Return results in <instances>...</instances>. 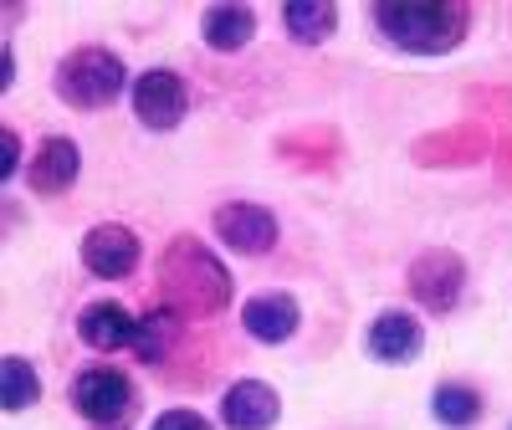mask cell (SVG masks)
<instances>
[{"instance_id": "obj_10", "label": "cell", "mask_w": 512, "mask_h": 430, "mask_svg": "<svg viewBox=\"0 0 512 430\" xmlns=\"http://www.w3.org/2000/svg\"><path fill=\"white\" fill-rule=\"evenodd\" d=\"M77 175H82V149L67 134H47V139L36 144L31 164H26V185L36 195H47V200L52 195H67L77 185Z\"/></svg>"}, {"instance_id": "obj_8", "label": "cell", "mask_w": 512, "mask_h": 430, "mask_svg": "<svg viewBox=\"0 0 512 430\" xmlns=\"http://www.w3.org/2000/svg\"><path fill=\"white\" fill-rule=\"evenodd\" d=\"M364 354H369L374 364H390V369L415 364V359L425 354V323H420L410 308H384V313L369 323V333H364Z\"/></svg>"}, {"instance_id": "obj_20", "label": "cell", "mask_w": 512, "mask_h": 430, "mask_svg": "<svg viewBox=\"0 0 512 430\" xmlns=\"http://www.w3.org/2000/svg\"><path fill=\"white\" fill-rule=\"evenodd\" d=\"M0 144H6V159H0V180H16V169H21V134H16V128H6V134H0Z\"/></svg>"}, {"instance_id": "obj_12", "label": "cell", "mask_w": 512, "mask_h": 430, "mask_svg": "<svg viewBox=\"0 0 512 430\" xmlns=\"http://www.w3.org/2000/svg\"><path fill=\"white\" fill-rule=\"evenodd\" d=\"M221 420L226 430H272L282 420V395L267 379H236L221 395Z\"/></svg>"}, {"instance_id": "obj_13", "label": "cell", "mask_w": 512, "mask_h": 430, "mask_svg": "<svg viewBox=\"0 0 512 430\" xmlns=\"http://www.w3.org/2000/svg\"><path fill=\"white\" fill-rule=\"evenodd\" d=\"M134 333H139V318L128 313L123 303H88L77 313V338L88 343L93 354H118V349H134Z\"/></svg>"}, {"instance_id": "obj_15", "label": "cell", "mask_w": 512, "mask_h": 430, "mask_svg": "<svg viewBox=\"0 0 512 430\" xmlns=\"http://www.w3.org/2000/svg\"><path fill=\"white\" fill-rule=\"evenodd\" d=\"M180 328H185V318L159 303L154 313L139 318V333H134V349H128V354H134L139 364H164L169 354L180 349Z\"/></svg>"}, {"instance_id": "obj_14", "label": "cell", "mask_w": 512, "mask_h": 430, "mask_svg": "<svg viewBox=\"0 0 512 430\" xmlns=\"http://www.w3.org/2000/svg\"><path fill=\"white\" fill-rule=\"evenodd\" d=\"M200 36H205V47L210 52H241L251 47V36H256V11L251 6H205L200 11Z\"/></svg>"}, {"instance_id": "obj_6", "label": "cell", "mask_w": 512, "mask_h": 430, "mask_svg": "<svg viewBox=\"0 0 512 430\" xmlns=\"http://www.w3.org/2000/svg\"><path fill=\"white\" fill-rule=\"evenodd\" d=\"M128 108H134L139 128H149V134H175L190 118V88H185L180 72L149 67V72L134 77V88H128Z\"/></svg>"}, {"instance_id": "obj_9", "label": "cell", "mask_w": 512, "mask_h": 430, "mask_svg": "<svg viewBox=\"0 0 512 430\" xmlns=\"http://www.w3.org/2000/svg\"><path fill=\"white\" fill-rule=\"evenodd\" d=\"M144 262V246L139 236L118 226V221H103L93 226L88 236H82V267H88L98 282H123V277H134V267Z\"/></svg>"}, {"instance_id": "obj_19", "label": "cell", "mask_w": 512, "mask_h": 430, "mask_svg": "<svg viewBox=\"0 0 512 430\" xmlns=\"http://www.w3.org/2000/svg\"><path fill=\"white\" fill-rule=\"evenodd\" d=\"M149 430H210V420H205L200 410H185V405H175V410H159Z\"/></svg>"}, {"instance_id": "obj_11", "label": "cell", "mask_w": 512, "mask_h": 430, "mask_svg": "<svg viewBox=\"0 0 512 430\" xmlns=\"http://www.w3.org/2000/svg\"><path fill=\"white\" fill-rule=\"evenodd\" d=\"M241 328L256 343H287L303 328V303L292 292H251L241 303Z\"/></svg>"}, {"instance_id": "obj_4", "label": "cell", "mask_w": 512, "mask_h": 430, "mask_svg": "<svg viewBox=\"0 0 512 430\" xmlns=\"http://www.w3.org/2000/svg\"><path fill=\"white\" fill-rule=\"evenodd\" d=\"M72 410L88 420V425H123L128 410H134V379H128L118 364H88L72 374V390H67Z\"/></svg>"}, {"instance_id": "obj_5", "label": "cell", "mask_w": 512, "mask_h": 430, "mask_svg": "<svg viewBox=\"0 0 512 430\" xmlns=\"http://www.w3.org/2000/svg\"><path fill=\"white\" fill-rule=\"evenodd\" d=\"M405 287L425 313H456V303L466 297V256L451 246H425L405 272Z\"/></svg>"}, {"instance_id": "obj_7", "label": "cell", "mask_w": 512, "mask_h": 430, "mask_svg": "<svg viewBox=\"0 0 512 430\" xmlns=\"http://www.w3.org/2000/svg\"><path fill=\"white\" fill-rule=\"evenodd\" d=\"M210 226H216V241L226 251H236V256H267L282 241L277 215L267 205H256V200H226V205H216Z\"/></svg>"}, {"instance_id": "obj_17", "label": "cell", "mask_w": 512, "mask_h": 430, "mask_svg": "<svg viewBox=\"0 0 512 430\" xmlns=\"http://www.w3.org/2000/svg\"><path fill=\"white\" fill-rule=\"evenodd\" d=\"M482 410H487L482 390H472V384H461V379L436 384V395H431V415H436L446 430H472V425L482 420Z\"/></svg>"}, {"instance_id": "obj_2", "label": "cell", "mask_w": 512, "mask_h": 430, "mask_svg": "<svg viewBox=\"0 0 512 430\" xmlns=\"http://www.w3.org/2000/svg\"><path fill=\"white\" fill-rule=\"evenodd\" d=\"M374 31L390 41L395 52L446 57L466 41V31H472V6H461V0H379Z\"/></svg>"}, {"instance_id": "obj_3", "label": "cell", "mask_w": 512, "mask_h": 430, "mask_svg": "<svg viewBox=\"0 0 512 430\" xmlns=\"http://www.w3.org/2000/svg\"><path fill=\"white\" fill-rule=\"evenodd\" d=\"M123 88H134L128 82V67L118 52L108 47H72L57 67H52V93L57 103L77 108V113H103L118 103Z\"/></svg>"}, {"instance_id": "obj_1", "label": "cell", "mask_w": 512, "mask_h": 430, "mask_svg": "<svg viewBox=\"0 0 512 430\" xmlns=\"http://www.w3.org/2000/svg\"><path fill=\"white\" fill-rule=\"evenodd\" d=\"M231 272L221 267V256L210 251L205 241L195 236H180L169 241L164 256H159V297L164 308H175L180 318H216L231 308Z\"/></svg>"}, {"instance_id": "obj_18", "label": "cell", "mask_w": 512, "mask_h": 430, "mask_svg": "<svg viewBox=\"0 0 512 430\" xmlns=\"http://www.w3.org/2000/svg\"><path fill=\"white\" fill-rule=\"evenodd\" d=\"M41 400V374L26 364V359H6L0 364V405H6L11 415H21V410H31Z\"/></svg>"}, {"instance_id": "obj_16", "label": "cell", "mask_w": 512, "mask_h": 430, "mask_svg": "<svg viewBox=\"0 0 512 430\" xmlns=\"http://www.w3.org/2000/svg\"><path fill=\"white\" fill-rule=\"evenodd\" d=\"M282 31L297 41V47H323V41L338 31V6L333 0H287Z\"/></svg>"}]
</instances>
